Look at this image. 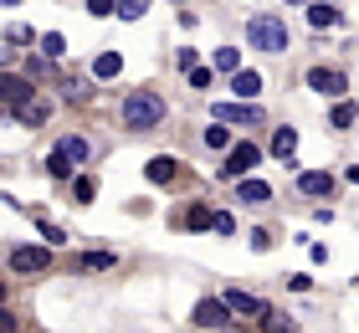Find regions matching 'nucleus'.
I'll return each instance as SVG.
<instances>
[{"label": "nucleus", "instance_id": "17", "mask_svg": "<svg viewBox=\"0 0 359 333\" xmlns=\"http://www.w3.org/2000/svg\"><path fill=\"white\" fill-rule=\"evenodd\" d=\"M236 185H241V200H247V205H267V200H272V190L262 185V179H236Z\"/></svg>", "mask_w": 359, "mask_h": 333}, {"label": "nucleus", "instance_id": "3", "mask_svg": "<svg viewBox=\"0 0 359 333\" xmlns=\"http://www.w3.org/2000/svg\"><path fill=\"white\" fill-rule=\"evenodd\" d=\"M247 41L257 46V52H287L283 15H252V21H247Z\"/></svg>", "mask_w": 359, "mask_h": 333}, {"label": "nucleus", "instance_id": "28", "mask_svg": "<svg viewBox=\"0 0 359 333\" xmlns=\"http://www.w3.org/2000/svg\"><path fill=\"white\" fill-rule=\"evenodd\" d=\"M190 88H195V93L210 88V67H190Z\"/></svg>", "mask_w": 359, "mask_h": 333}, {"label": "nucleus", "instance_id": "27", "mask_svg": "<svg viewBox=\"0 0 359 333\" xmlns=\"http://www.w3.org/2000/svg\"><path fill=\"white\" fill-rule=\"evenodd\" d=\"M97 195V185H93V179L83 175V179H72V200H83V205H88V200Z\"/></svg>", "mask_w": 359, "mask_h": 333}, {"label": "nucleus", "instance_id": "8", "mask_svg": "<svg viewBox=\"0 0 359 333\" xmlns=\"http://www.w3.org/2000/svg\"><path fill=\"white\" fill-rule=\"evenodd\" d=\"M11 272H41L46 261H52V252H46V246H11Z\"/></svg>", "mask_w": 359, "mask_h": 333}, {"label": "nucleus", "instance_id": "35", "mask_svg": "<svg viewBox=\"0 0 359 333\" xmlns=\"http://www.w3.org/2000/svg\"><path fill=\"white\" fill-rule=\"evenodd\" d=\"M283 6H308V0H283Z\"/></svg>", "mask_w": 359, "mask_h": 333}, {"label": "nucleus", "instance_id": "20", "mask_svg": "<svg viewBox=\"0 0 359 333\" xmlns=\"http://www.w3.org/2000/svg\"><path fill=\"white\" fill-rule=\"evenodd\" d=\"M118 72H123V57L118 52H103L93 62V77H118Z\"/></svg>", "mask_w": 359, "mask_h": 333}, {"label": "nucleus", "instance_id": "2", "mask_svg": "<svg viewBox=\"0 0 359 333\" xmlns=\"http://www.w3.org/2000/svg\"><path fill=\"white\" fill-rule=\"evenodd\" d=\"M118 118L128 128H154L159 118H165V97H159V93H128L123 108H118Z\"/></svg>", "mask_w": 359, "mask_h": 333}, {"label": "nucleus", "instance_id": "18", "mask_svg": "<svg viewBox=\"0 0 359 333\" xmlns=\"http://www.w3.org/2000/svg\"><path fill=\"white\" fill-rule=\"evenodd\" d=\"M308 26H313V31H329V26H339V11H334V6H308Z\"/></svg>", "mask_w": 359, "mask_h": 333}, {"label": "nucleus", "instance_id": "11", "mask_svg": "<svg viewBox=\"0 0 359 333\" xmlns=\"http://www.w3.org/2000/svg\"><path fill=\"white\" fill-rule=\"evenodd\" d=\"M0 93H6V113H15V108H21L26 97H31V82H26V77H15V72H6V77H0Z\"/></svg>", "mask_w": 359, "mask_h": 333}, {"label": "nucleus", "instance_id": "24", "mask_svg": "<svg viewBox=\"0 0 359 333\" xmlns=\"http://www.w3.org/2000/svg\"><path fill=\"white\" fill-rule=\"evenodd\" d=\"M88 93H93V88H88V82H77V77H67V82H62V97H67V103H83Z\"/></svg>", "mask_w": 359, "mask_h": 333}, {"label": "nucleus", "instance_id": "36", "mask_svg": "<svg viewBox=\"0 0 359 333\" xmlns=\"http://www.w3.org/2000/svg\"><path fill=\"white\" fill-rule=\"evenodd\" d=\"M0 6H21V0H0Z\"/></svg>", "mask_w": 359, "mask_h": 333}, {"label": "nucleus", "instance_id": "14", "mask_svg": "<svg viewBox=\"0 0 359 333\" xmlns=\"http://www.w3.org/2000/svg\"><path fill=\"white\" fill-rule=\"evenodd\" d=\"M298 190H303V195H329L334 179H329V170H303V175H298Z\"/></svg>", "mask_w": 359, "mask_h": 333}, {"label": "nucleus", "instance_id": "23", "mask_svg": "<svg viewBox=\"0 0 359 333\" xmlns=\"http://www.w3.org/2000/svg\"><path fill=\"white\" fill-rule=\"evenodd\" d=\"M41 52H46V57L57 62L62 52H67V36H62V31H46V36H41Z\"/></svg>", "mask_w": 359, "mask_h": 333}, {"label": "nucleus", "instance_id": "15", "mask_svg": "<svg viewBox=\"0 0 359 333\" xmlns=\"http://www.w3.org/2000/svg\"><path fill=\"white\" fill-rule=\"evenodd\" d=\"M144 179H149V185H170V179H175V159L170 154L149 159V164H144Z\"/></svg>", "mask_w": 359, "mask_h": 333}, {"label": "nucleus", "instance_id": "22", "mask_svg": "<svg viewBox=\"0 0 359 333\" xmlns=\"http://www.w3.org/2000/svg\"><path fill=\"white\" fill-rule=\"evenodd\" d=\"M329 123H334V128H354V103H349V97H339V103H334Z\"/></svg>", "mask_w": 359, "mask_h": 333}, {"label": "nucleus", "instance_id": "6", "mask_svg": "<svg viewBox=\"0 0 359 333\" xmlns=\"http://www.w3.org/2000/svg\"><path fill=\"white\" fill-rule=\"evenodd\" d=\"M308 88H313L318 97H344L349 93V77L339 72V67H313V72H308Z\"/></svg>", "mask_w": 359, "mask_h": 333}, {"label": "nucleus", "instance_id": "19", "mask_svg": "<svg viewBox=\"0 0 359 333\" xmlns=\"http://www.w3.org/2000/svg\"><path fill=\"white\" fill-rule=\"evenodd\" d=\"M210 67H216V72H241V52L236 46H221V52L210 57Z\"/></svg>", "mask_w": 359, "mask_h": 333}, {"label": "nucleus", "instance_id": "9", "mask_svg": "<svg viewBox=\"0 0 359 333\" xmlns=\"http://www.w3.org/2000/svg\"><path fill=\"white\" fill-rule=\"evenodd\" d=\"M216 123H262V108L257 103H216Z\"/></svg>", "mask_w": 359, "mask_h": 333}, {"label": "nucleus", "instance_id": "34", "mask_svg": "<svg viewBox=\"0 0 359 333\" xmlns=\"http://www.w3.org/2000/svg\"><path fill=\"white\" fill-rule=\"evenodd\" d=\"M349 179H354V185H359V164H354V170H349Z\"/></svg>", "mask_w": 359, "mask_h": 333}, {"label": "nucleus", "instance_id": "26", "mask_svg": "<svg viewBox=\"0 0 359 333\" xmlns=\"http://www.w3.org/2000/svg\"><path fill=\"white\" fill-rule=\"evenodd\" d=\"M205 144H210V149H226V144H231V133H226V123H210V128H205Z\"/></svg>", "mask_w": 359, "mask_h": 333}, {"label": "nucleus", "instance_id": "30", "mask_svg": "<svg viewBox=\"0 0 359 333\" xmlns=\"http://www.w3.org/2000/svg\"><path fill=\"white\" fill-rule=\"evenodd\" d=\"M216 231H221V236H231V231H236V221H231L226 210H216Z\"/></svg>", "mask_w": 359, "mask_h": 333}, {"label": "nucleus", "instance_id": "25", "mask_svg": "<svg viewBox=\"0 0 359 333\" xmlns=\"http://www.w3.org/2000/svg\"><path fill=\"white\" fill-rule=\"evenodd\" d=\"M144 11H149V0H118V15H123V21H139Z\"/></svg>", "mask_w": 359, "mask_h": 333}, {"label": "nucleus", "instance_id": "12", "mask_svg": "<svg viewBox=\"0 0 359 333\" xmlns=\"http://www.w3.org/2000/svg\"><path fill=\"white\" fill-rule=\"evenodd\" d=\"M231 93H236V97H247V103H252V97L262 93V72H252V67H241V72H231Z\"/></svg>", "mask_w": 359, "mask_h": 333}, {"label": "nucleus", "instance_id": "13", "mask_svg": "<svg viewBox=\"0 0 359 333\" xmlns=\"http://www.w3.org/2000/svg\"><path fill=\"white\" fill-rule=\"evenodd\" d=\"M272 154L283 159V164H292V154H298V128H287V123L277 128L272 133Z\"/></svg>", "mask_w": 359, "mask_h": 333}, {"label": "nucleus", "instance_id": "1", "mask_svg": "<svg viewBox=\"0 0 359 333\" xmlns=\"http://www.w3.org/2000/svg\"><path fill=\"white\" fill-rule=\"evenodd\" d=\"M88 154H93V144L83 139V133H67V139H57V149L46 154V175L52 179H72V170L88 164Z\"/></svg>", "mask_w": 359, "mask_h": 333}, {"label": "nucleus", "instance_id": "33", "mask_svg": "<svg viewBox=\"0 0 359 333\" xmlns=\"http://www.w3.org/2000/svg\"><path fill=\"white\" fill-rule=\"evenodd\" d=\"M267 328H272V333H298V328H292V323H287V318H283V323H277V318H272V323H267Z\"/></svg>", "mask_w": 359, "mask_h": 333}, {"label": "nucleus", "instance_id": "4", "mask_svg": "<svg viewBox=\"0 0 359 333\" xmlns=\"http://www.w3.org/2000/svg\"><path fill=\"white\" fill-rule=\"evenodd\" d=\"M226 308L236 313V318H252V323H272V308L262 303V297H252V292H241V287H226Z\"/></svg>", "mask_w": 359, "mask_h": 333}, {"label": "nucleus", "instance_id": "32", "mask_svg": "<svg viewBox=\"0 0 359 333\" xmlns=\"http://www.w3.org/2000/svg\"><path fill=\"white\" fill-rule=\"evenodd\" d=\"M41 236L52 241V246H62V226H52V221H41Z\"/></svg>", "mask_w": 359, "mask_h": 333}, {"label": "nucleus", "instance_id": "21", "mask_svg": "<svg viewBox=\"0 0 359 333\" xmlns=\"http://www.w3.org/2000/svg\"><path fill=\"white\" fill-rule=\"evenodd\" d=\"M185 226H190V231H216V210H205V205H195V210L185 215Z\"/></svg>", "mask_w": 359, "mask_h": 333}, {"label": "nucleus", "instance_id": "10", "mask_svg": "<svg viewBox=\"0 0 359 333\" xmlns=\"http://www.w3.org/2000/svg\"><path fill=\"white\" fill-rule=\"evenodd\" d=\"M11 118H15V123H31V128H36V123H46V118H52V103H46V97H36V93H31L26 103L15 108V113H11Z\"/></svg>", "mask_w": 359, "mask_h": 333}, {"label": "nucleus", "instance_id": "31", "mask_svg": "<svg viewBox=\"0 0 359 333\" xmlns=\"http://www.w3.org/2000/svg\"><path fill=\"white\" fill-rule=\"evenodd\" d=\"M88 11H93V15H113L118 6H113V0H88Z\"/></svg>", "mask_w": 359, "mask_h": 333}, {"label": "nucleus", "instance_id": "5", "mask_svg": "<svg viewBox=\"0 0 359 333\" xmlns=\"http://www.w3.org/2000/svg\"><path fill=\"white\" fill-rule=\"evenodd\" d=\"M257 159H262V149H257V144H236L231 154H226V164H221V179H247L257 170Z\"/></svg>", "mask_w": 359, "mask_h": 333}, {"label": "nucleus", "instance_id": "16", "mask_svg": "<svg viewBox=\"0 0 359 333\" xmlns=\"http://www.w3.org/2000/svg\"><path fill=\"white\" fill-rule=\"evenodd\" d=\"M77 266H83V272H108V266H118V252H83Z\"/></svg>", "mask_w": 359, "mask_h": 333}, {"label": "nucleus", "instance_id": "7", "mask_svg": "<svg viewBox=\"0 0 359 333\" xmlns=\"http://www.w3.org/2000/svg\"><path fill=\"white\" fill-rule=\"evenodd\" d=\"M190 318H195V328H226L231 323V308H226V297H201Z\"/></svg>", "mask_w": 359, "mask_h": 333}, {"label": "nucleus", "instance_id": "29", "mask_svg": "<svg viewBox=\"0 0 359 333\" xmlns=\"http://www.w3.org/2000/svg\"><path fill=\"white\" fill-rule=\"evenodd\" d=\"M26 41H31L26 26H11V31H6V46H26Z\"/></svg>", "mask_w": 359, "mask_h": 333}]
</instances>
